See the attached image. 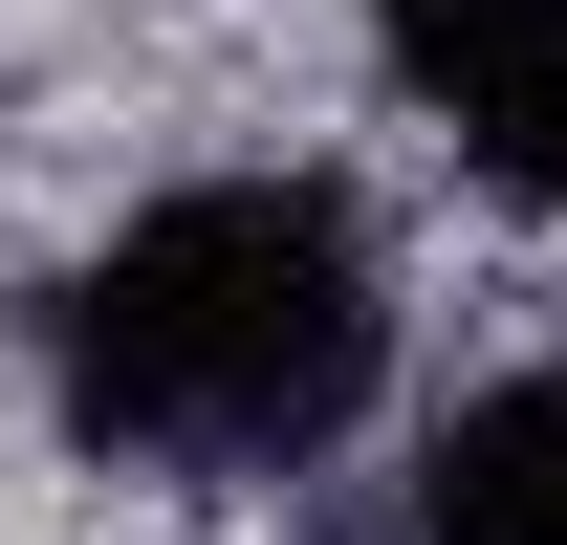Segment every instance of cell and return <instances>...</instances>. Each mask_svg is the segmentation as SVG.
I'll return each instance as SVG.
<instances>
[{
	"instance_id": "cell-1",
	"label": "cell",
	"mask_w": 567,
	"mask_h": 545,
	"mask_svg": "<svg viewBox=\"0 0 567 545\" xmlns=\"http://www.w3.org/2000/svg\"><path fill=\"white\" fill-rule=\"evenodd\" d=\"M393 371V263L328 175H175L153 218H110L44 306V393L110 459H197V480H284L328 459Z\"/></svg>"
},
{
	"instance_id": "cell-4",
	"label": "cell",
	"mask_w": 567,
	"mask_h": 545,
	"mask_svg": "<svg viewBox=\"0 0 567 545\" xmlns=\"http://www.w3.org/2000/svg\"><path fill=\"white\" fill-rule=\"evenodd\" d=\"M481 175H502V197H524V218H567V66H546V88H524V110H502V132H481Z\"/></svg>"
},
{
	"instance_id": "cell-2",
	"label": "cell",
	"mask_w": 567,
	"mask_h": 545,
	"mask_svg": "<svg viewBox=\"0 0 567 545\" xmlns=\"http://www.w3.org/2000/svg\"><path fill=\"white\" fill-rule=\"evenodd\" d=\"M415 545H567V371H524V393H481V414H436Z\"/></svg>"
},
{
	"instance_id": "cell-3",
	"label": "cell",
	"mask_w": 567,
	"mask_h": 545,
	"mask_svg": "<svg viewBox=\"0 0 567 545\" xmlns=\"http://www.w3.org/2000/svg\"><path fill=\"white\" fill-rule=\"evenodd\" d=\"M371 66L415 88V110H458V132H502L567 66V0H371Z\"/></svg>"
}]
</instances>
